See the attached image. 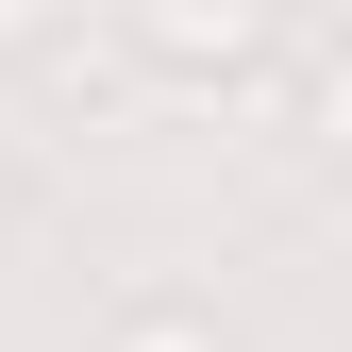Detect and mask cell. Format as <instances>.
Listing matches in <instances>:
<instances>
[{"label": "cell", "instance_id": "6da1fadb", "mask_svg": "<svg viewBox=\"0 0 352 352\" xmlns=\"http://www.w3.org/2000/svg\"><path fill=\"white\" fill-rule=\"evenodd\" d=\"M118 34H135L151 67H185V84H218V67H252L285 34V0H118Z\"/></svg>", "mask_w": 352, "mask_h": 352}, {"label": "cell", "instance_id": "7a4b0ae2", "mask_svg": "<svg viewBox=\"0 0 352 352\" xmlns=\"http://www.w3.org/2000/svg\"><path fill=\"white\" fill-rule=\"evenodd\" d=\"M84 352H235V336H218L201 302H118V319L84 336Z\"/></svg>", "mask_w": 352, "mask_h": 352}, {"label": "cell", "instance_id": "3957f363", "mask_svg": "<svg viewBox=\"0 0 352 352\" xmlns=\"http://www.w3.org/2000/svg\"><path fill=\"white\" fill-rule=\"evenodd\" d=\"M302 151H319V168H352V34L302 67Z\"/></svg>", "mask_w": 352, "mask_h": 352}, {"label": "cell", "instance_id": "277c9868", "mask_svg": "<svg viewBox=\"0 0 352 352\" xmlns=\"http://www.w3.org/2000/svg\"><path fill=\"white\" fill-rule=\"evenodd\" d=\"M51 34H67V0H0V67H17V51H51Z\"/></svg>", "mask_w": 352, "mask_h": 352}, {"label": "cell", "instance_id": "5b68a950", "mask_svg": "<svg viewBox=\"0 0 352 352\" xmlns=\"http://www.w3.org/2000/svg\"><path fill=\"white\" fill-rule=\"evenodd\" d=\"M17 201H34V168H17V151H0V235H17Z\"/></svg>", "mask_w": 352, "mask_h": 352}]
</instances>
